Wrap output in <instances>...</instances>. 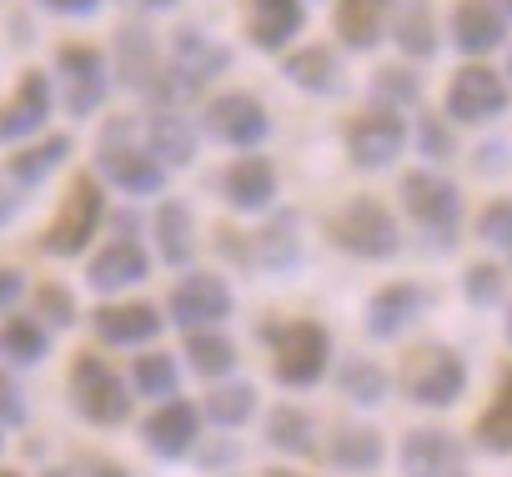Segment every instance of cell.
Returning <instances> with one entry per match:
<instances>
[{
    "mask_svg": "<svg viewBox=\"0 0 512 477\" xmlns=\"http://www.w3.org/2000/svg\"><path fill=\"white\" fill-rule=\"evenodd\" d=\"M332 242L362 262H387L397 257L402 236H397V221L392 211L377 201V196H352L337 216H332Z\"/></svg>",
    "mask_w": 512,
    "mask_h": 477,
    "instance_id": "6da1fadb",
    "label": "cell"
},
{
    "mask_svg": "<svg viewBox=\"0 0 512 477\" xmlns=\"http://www.w3.org/2000/svg\"><path fill=\"white\" fill-rule=\"evenodd\" d=\"M262 337H272V367L282 387H312L327 372L332 357V337L317 322H287V327H262Z\"/></svg>",
    "mask_w": 512,
    "mask_h": 477,
    "instance_id": "7a4b0ae2",
    "label": "cell"
},
{
    "mask_svg": "<svg viewBox=\"0 0 512 477\" xmlns=\"http://www.w3.org/2000/svg\"><path fill=\"white\" fill-rule=\"evenodd\" d=\"M467 387V367L452 347L442 342H427L417 352H407L402 362V392L417 402V407H452Z\"/></svg>",
    "mask_w": 512,
    "mask_h": 477,
    "instance_id": "3957f363",
    "label": "cell"
},
{
    "mask_svg": "<svg viewBox=\"0 0 512 477\" xmlns=\"http://www.w3.org/2000/svg\"><path fill=\"white\" fill-rule=\"evenodd\" d=\"M402 206H407V216L432 236V242L447 252L452 247V236H457V221H462V196H457V186L447 181V176H437V171H407L402 176Z\"/></svg>",
    "mask_w": 512,
    "mask_h": 477,
    "instance_id": "277c9868",
    "label": "cell"
},
{
    "mask_svg": "<svg viewBox=\"0 0 512 477\" xmlns=\"http://www.w3.org/2000/svg\"><path fill=\"white\" fill-rule=\"evenodd\" d=\"M131 131H136L131 121H111V126L101 131V171H106V181L121 186L126 196H156V191L166 186V166H161L146 146H136Z\"/></svg>",
    "mask_w": 512,
    "mask_h": 477,
    "instance_id": "5b68a950",
    "label": "cell"
},
{
    "mask_svg": "<svg viewBox=\"0 0 512 477\" xmlns=\"http://www.w3.org/2000/svg\"><path fill=\"white\" fill-rule=\"evenodd\" d=\"M71 397H76V412L96 427H121L131 417V392L126 382L91 352L76 357V372H71Z\"/></svg>",
    "mask_w": 512,
    "mask_h": 477,
    "instance_id": "8992f818",
    "label": "cell"
},
{
    "mask_svg": "<svg viewBox=\"0 0 512 477\" xmlns=\"http://www.w3.org/2000/svg\"><path fill=\"white\" fill-rule=\"evenodd\" d=\"M101 211H106V196H101L96 176H76L71 191H66V201H61V211H56V221H51V231H46V252L51 257L86 252V242H91L96 226H101Z\"/></svg>",
    "mask_w": 512,
    "mask_h": 477,
    "instance_id": "52a82bcc",
    "label": "cell"
},
{
    "mask_svg": "<svg viewBox=\"0 0 512 477\" xmlns=\"http://www.w3.org/2000/svg\"><path fill=\"white\" fill-rule=\"evenodd\" d=\"M402 146H407V121H402V111H392V106H367V111L352 116V126H347V156H352V166H362V171L392 166V161L402 156Z\"/></svg>",
    "mask_w": 512,
    "mask_h": 477,
    "instance_id": "ba28073f",
    "label": "cell"
},
{
    "mask_svg": "<svg viewBox=\"0 0 512 477\" xmlns=\"http://www.w3.org/2000/svg\"><path fill=\"white\" fill-rule=\"evenodd\" d=\"M116 76H121L131 91L151 96L156 106H171V96H176L171 81H166V56H161L156 36L141 31V26L116 31Z\"/></svg>",
    "mask_w": 512,
    "mask_h": 477,
    "instance_id": "9c48e42d",
    "label": "cell"
},
{
    "mask_svg": "<svg viewBox=\"0 0 512 477\" xmlns=\"http://www.w3.org/2000/svg\"><path fill=\"white\" fill-rule=\"evenodd\" d=\"M226 66H231V51L216 46L206 31H196V26L176 31V41H171V61H166V76H171V91H176V96H196V91H206Z\"/></svg>",
    "mask_w": 512,
    "mask_h": 477,
    "instance_id": "30bf717a",
    "label": "cell"
},
{
    "mask_svg": "<svg viewBox=\"0 0 512 477\" xmlns=\"http://www.w3.org/2000/svg\"><path fill=\"white\" fill-rule=\"evenodd\" d=\"M507 111V81L492 71V66H462L452 81H447V116L462 121V126H487Z\"/></svg>",
    "mask_w": 512,
    "mask_h": 477,
    "instance_id": "8fae6325",
    "label": "cell"
},
{
    "mask_svg": "<svg viewBox=\"0 0 512 477\" xmlns=\"http://www.w3.org/2000/svg\"><path fill=\"white\" fill-rule=\"evenodd\" d=\"M206 131H211L216 141H226V146L251 151V146L267 141L272 116H267V106L256 101L251 91H221V96L206 101Z\"/></svg>",
    "mask_w": 512,
    "mask_h": 477,
    "instance_id": "7c38bea8",
    "label": "cell"
},
{
    "mask_svg": "<svg viewBox=\"0 0 512 477\" xmlns=\"http://www.w3.org/2000/svg\"><path fill=\"white\" fill-rule=\"evenodd\" d=\"M56 71H61V86H66V111L71 116H91L101 101H106V56L96 46H61L56 51Z\"/></svg>",
    "mask_w": 512,
    "mask_h": 477,
    "instance_id": "4fadbf2b",
    "label": "cell"
},
{
    "mask_svg": "<svg viewBox=\"0 0 512 477\" xmlns=\"http://www.w3.org/2000/svg\"><path fill=\"white\" fill-rule=\"evenodd\" d=\"M171 317H176L181 327H191V332L216 327L221 317H231V292H226V282L211 277V272H191V277L176 282V292H171Z\"/></svg>",
    "mask_w": 512,
    "mask_h": 477,
    "instance_id": "5bb4252c",
    "label": "cell"
},
{
    "mask_svg": "<svg viewBox=\"0 0 512 477\" xmlns=\"http://www.w3.org/2000/svg\"><path fill=\"white\" fill-rule=\"evenodd\" d=\"M402 472L407 477H467L462 442L452 432H442V427L407 432V442H402Z\"/></svg>",
    "mask_w": 512,
    "mask_h": 477,
    "instance_id": "9a60e30c",
    "label": "cell"
},
{
    "mask_svg": "<svg viewBox=\"0 0 512 477\" xmlns=\"http://www.w3.org/2000/svg\"><path fill=\"white\" fill-rule=\"evenodd\" d=\"M51 116V76L46 71H26L16 81V96L0 106V141H26L46 126Z\"/></svg>",
    "mask_w": 512,
    "mask_h": 477,
    "instance_id": "2e32d148",
    "label": "cell"
},
{
    "mask_svg": "<svg viewBox=\"0 0 512 477\" xmlns=\"http://www.w3.org/2000/svg\"><path fill=\"white\" fill-rule=\"evenodd\" d=\"M452 41L462 56H487L507 41V16L497 0H457L452 11Z\"/></svg>",
    "mask_w": 512,
    "mask_h": 477,
    "instance_id": "e0dca14e",
    "label": "cell"
},
{
    "mask_svg": "<svg viewBox=\"0 0 512 477\" xmlns=\"http://www.w3.org/2000/svg\"><path fill=\"white\" fill-rule=\"evenodd\" d=\"M302 21H307L302 0H246V36L256 51H287Z\"/></svg>",
    "mask_w": 512,
    "mask_h": 477,
    "instance_id": "ac0fdd59",
    "label": "cell"
},
{
    "mask_svg": "<svg viewBox=\"0 0 512 477\" xmlns=\"http://www.w3.org/2000/svg\"><path fill=\"white\" fill-rule=\"evenodd\" d=\"M221 191L236 211H267L277 201V171L267 156H236L221 176Z\"/></svg>",
    "mask_w": 512,
    "mask_h": 477,
    "instance_id": "d6986e66",
    "label": "cell"
},
{
    "mask_svg": "<svg viewBox=\"0 0 512 477\" xmlns=\"http://www.w3.org/2000/svg\"><path fill=\"white\" fill-rule=\"evenodd\" d=\"M427 292L417 287V282H392V287H382L377 297H372V307H367V332L372 337H397L402 327H412L422 312H427Z\"/></svg>",
    "mask_w": 512,
    "mask_h": 477,
    "instance_id": "ffe728a7",
    "label": "cell"
},
{
    "mask_svg": "<svg viewBox=\"0 0 512 477\" xmlns=\"http://www.w3.org/2000/svg\"><path fill=\"white\" fill-rule=\"evenodd\" d=\"M146 151L161 161V166H191L196 161V131L181 111L171 106H151L146 116Z\"/></svg>",
    "mask_w": 512,
    "mask_h": 477,
    "instance_id": "44dd1931",
    "label": "cell"
},
{
    "mask_svg": "<svg viewBox=\"0 0 512 477\" xmlns=\"http://www.w3.org/2000/svg\"><path fill=\"white\" fill-rule=\"evenodd\" d=\"M392 6H397V0H337V16H332L337 41L347 51H372L382 41V31H387Z\"/></svg>",
    "mask_w": 512,
    "mask_h": 477,
    "instance_id": "7402d4cb",
    "label": "cell"
},
{
    "mask_svg": "<svg viewBox=\"0 0 512 477\" xmlns=\"http://www.w3.org/2000/svg\"><path fill=\"white\" fill-rule=\"evenodd\" d=\"M196 432H201V417L186 402H166L146 417V447L161 457H186L196 447Z\"/></svg>",
    "mask_w": 512,
    "mask_h": 477,
    "instance_id": "603a6c76",
    "label": "cell"
},
{
    "mask_svg": "<svg viewBox=\"0 0 512 477\" xmlns=\"http://www.w3.org/2000/svg\"><path fill=\"white\" fill-rule=\"evenodd\" d=\"M146 272H151V262H146V252L136 247V242H106V252L91 262V287L96 292H121V287H136V282H146Z\"/></svg>",
    "mask_w": 512,
    "mask_h": 477,
    "instance_id": "cb8c5ba5",
    "label": "cell"
},
{
    "mask_svg": "<svg viewBox=\"0 0 512 477\" xmlns=\"http://www.w3.org/2000/svg\"><path fill=\"white\" fill-rule=\"evenodd\" d=\"M287 81L312 91V96H337L342 91V61L332 46H302L287 56Z\"/></svg>",
    "mask_w": 512,
    "mask_h": 477,
    "instance_id": "d4e9b609",
    "label": "cell"
},
{
    "mask_svg": "<svg viewBox=\"0 0 512 477\" xmlns=\"http://www.w3.org/2000/svg\"><path fill=\"white\" fill-rule=\"evenodd\" d=\"M392 41L412 61H432L437 56V26H432V6H427V0H397V6H392Z\"/></svg>",
    "mask_w": 512,
    "mask_h": 477,
    "instance_id": "484cf974",
    "label": "cell"
},
{
    "mask_svg": "<svg viewBox=\"0 0 512 477\" xmlns=\"http://www.w3.org/2000/svg\"><path fill=\"white\" fill-rule=\"evenodd\" d=\"M96 332L116 347H136V342H151L161 332V317L146 307V302H121V307H101L96 312Z\"/></svg>",
    "mask_w": 512,
    "mask_h": 477,
    "instance_id": "4316f807",
    "label": "cell"
},
{
    "mask_svg": "<svg viewBox=\"0 0 512 477\" xmlns=\"http://www.w3.org/2000/svg\"><path fill=\"white\" fill-rule=\"evenodd\" d=\"M71 156V136H46V141H31L11 156V181L16 186H41L61 161Z\"/></svg>",
    "mask_w": 512,
    "mask_h": 477,
    "instance_id": "83f0119b",
    "label": "cell"
},
{
    "mask_svg": "<svg viewBox=\"0 0 512 477\" xmlns=\"http://www.w3.org/2000/svg\"><path fill=\"white\" fill-rule=\"evenodd\" d=\"M487 452H512V372H502L497 382V397L487 402V412L477 417V432H472Z\"/></svg>",
    "mask_w": 512,
    "mask_h": 477,
    "instance_id": "f1b7e54d",
    "label": "cell"
},
{
    "mask_svg": "<svg viewBox=\"0 0 512 477\" xmlns=\"http://www.w3.org/2000/svg\"><path fill=\"white\" fill-rule=\"evenodd\" d=\"M156 242H161V257L171 267H186V257H191V211L181 201H166L156 211Z\"/></svg>",
    "mask_w": 512,
    "mask_h": 477,
    "instance_id": "f546056e",
    "label": "cell"
},
{
    "mask_svg": "<svg viewBox=\"0 0 512 477\" xmlns=\"http://www.w3.org/2000/svg\"><path fill=\"white\" fill-rule=\"evenodd\" d=\"M332 462L347 472H372L382 462V437L372 427H342L332 442Z\"/></svg>",
    "mask_w": 512,
    "mask_h": 477,
    "instance_id": "4dcf8cb0",
    "label": "cell"
},
{
    "mask_svg": "<svg viewBox=\"0 0 512 477\" xmlns=\"http://www.w3.org/2000/svg\"><path fill=\"white\" fill-rule=\"evenodd\" d=\"M256 257H262L267 267H277V272L297 267V216L292 211H282L267 231H256Z\"/></svg>",
    "mask_w": 512,
    "mask_h": 477,
    "instance_id": "1f68e13d",
    "label": "cell"
},
{
    "mask_svg": "<svg viewBox=\"0 0 512 477\" xmlns=\"http://www.w3.org/2000/svg\"><path fill=\"white\" fill-rule=\"evenodd\" d=\"M267 442L282 447V452L307 457V452H312V417H307L302 407H277V412L267 417Z\"/></svg>",
    "mask_w": 512,
    "mask_h": 477,
    "instance_id": "d6a6232c",
    "label": "cell"
},
{
    "mask_svg": "<svg viewBox=\"0 0 512 477\" xmlns=\"http://www.w3.org/2000/svg\"><path fill=\"white\" fill-rule=\"evenodd\" d=\"M337 387H342V397H352V402L372 407V402H382V397H387V372H382L377 362H367V357H352V362L342 367Z\"/></svg>",
    "mask_w": 512,
    "mask_h": 477,
    "instance_id": "836d02e7",
    "label": "cell"
},
{
    "mask_svg": "<svg viewBox=\"0 0 512 477\" xmlns=\"http://www.w3.org/2000/svg\"><path fill=\"white\" fill-rule=\"evenodd\" d=\"M186 357H191V367L201 377H226L231 362H236V347L226 337H216V332H191L186 337Z\"/></svg>",
    "mask_w": 512,
    "mask_h": 477,
    "instance_id": "e575fe53",
    "label": "cell"
},
{
    "mask_svg": "<svg viewBox=\"0 0 512 477\" xmlns=\"http://www.w3.org/2000/svg\"><path fill=\"white\" fill-rule=\"evenodd\" d=\"M0 347H6V357L11 362H41L46 357V327L36 322V317H11L6 322V332H0Z\"/></svg>",
    "mask_w": 512,
    "mask_h": 477,
    "instance_id": "d590c367",
    "label": "cell"
},
{
    "mask_svg": "<svg viewBox=\"0 0 512 477\" xmlns=\"http://www.w3.org/2000/svg\"><path fill=\"white\" fill-rule=\"evenodd\" d=\"M251 412H256V392H251L246 382L216 387V392L206 397V417H211L216 427H241V422H246Z\"/></svg>",
    "mask_w": 512,
    "mask_h": 477,
    "instance_id": "8d00e7d4",
    "label": "cell"
},
{
    "mask_svg": "<svg viewBox=\"0 0 512 477\" xmlns=\"http://www.w3.org/2000/svg\"><path fill=\"white\" fill-rule=\"evenodd\" d=\"M372 96H377V106L387 101L392 111L417 106V76H412L407 66H387V71H377V76H372Z\"/></svg>",
    "mask_w": 512,
    "mask_h": 477,
    "instance_id": "74e56055",
    "label": "cell"
},
{
    "mask_svg": "<svg viewBox=\"0 0 512 477\" xmlns=\"http://www.w3.org/2000/svg\"><path fill=\"white\" fill-rule=\"evenodd\" d=\"M136 387H141V397H171L176 392V362L166 352L136 357Z\"/></svg>",
    "mask_w": 512,
    "mask_h": 477,
    "instance_id": "f35d334b",
    "label": "cell"
},
{
    "mask_svg": "<svg viewBox=\"0 0 512 477\" xmlns=\"http://www.w3.org/2000/svg\"><path fill=\"white\" fill-rule=\"evenodd\" d=\"M477 236L512 262V201H487L477 216Z\"/></svg>",
    "mask_w": 512,
    "mask_h": 477,
    "instance_id": "ab89813d",
    "label": "cell"
},
{
    "mask_svg": "<svg viewBox=\"0 0 512 477\" xmlns=\"http://www.w3.org/2000/svg\"><path fill=\"white\" fill-rule=\"evenodd\" d=\"M417 146H422L427 161H447V156H452V131H447V121L427 111V116L417 121Z\"/></svg>",
    "mask_w": 512,
    "mask_h": 477,
    "instance_id": "60d3db41",
    "label": "cell"
},
{
    "mask_svg": "<svg viewBox=\"0 0 512 477\" xmlns=\"http://www.w3.org/2000/svg\"><path fill=\"white\" fill-rule=\"evenodd\" d=\"M462 287H467V297H472V302H482V307H487V302H497V297H502V272H497V267H487V262H482V267H467V282H462Z\"/></svg>",
    "mask_w": 512,
    "mask_h": 477,
    "instance_id": "b9f144b4",
    "label": "cell"
},
{
    "mask_svg": "<svg viewBox=\"0 0 512 477\" xmlns=\"http://www.w3.org/2000/svg\"><path fill=\"white\" fill-rule=\"evenodd\" d=\"M36 302H41V317H51L56 327H71V322H76V302H71L66 287H41Z\"/></svg>",
    "mask_w": 512,
    "mask_h": 477,
    "instance_id": "7bdbcfd3",
    "label": "cell"
},
{
    "mask_svg": "<svg viewBox=\"0 0 512 477\" xmlns=\"http://www.w3.org/2000/svg\"><path fill=\"white\" fill-rule=\"evenodd\" d=\"M0 422H26V397H21V387L6 377V372H0Z\"/></svg>",
    "mask_w": 512,
    "mask_h": 477,
    "instance_id": "ee69618b",
    "label": "cell"
},
{
    "mask_svg": "<svg viewBox=\"0 0 512 477\" xmlns=\"http://www.w3.org/2000/svg\"><path fill=\"white\" fill-rule=\"evenodd\" d=\"M36 6H46V11H56V16H96L101 0H36Z\"/></svg>",
    "mask_w": 512,
    "mask_h": 477,
    "instance_id": "f6af8a7d",
    "label": "cell"
},
{
    "mask_svg": "<svg viewBox=\"0 0 512 477\" xmlns=\"http://www.w3.org/2000/svg\"><path fill=\"white\" fill-rule=\"evenodd\" d=\"M26 292V277L21 272H6V267H0V307H11L16 297Z\"/></svg>",
    "mask_w": 512,
    "mask_h": 477,
    "instance_id": "bcb514c9",
    "label": "cell"
},
{
    "mask_svg": "<svg viewBox=\"0 0 512 477\" xmlns=\"http://www.w3.org/2000/svg\"><path fill=\"white\" fill-rule=\"evenodd\" d=\"M21 206V191L11 181H0V221H11V211Z\"/></svg>",
    "mask_w": 512,
    "mask_h": 477,
    "instance_id": "7dc6e473",
    "label": "cell"
},
{
    "mask_svg": "<svg viewBox=\"0 0 512 477\" xmlns=\"http://www.w3.org/2000/svg\"><path fill=\"white\" fill-rule=\"evenodd\" d=\"M136 11H171V6H181V0H131Z\"/></svg>",
    "mask_w": 512,
    "mask_h": 477,
    "instance_id": "c3c4849f",
    "label": "cell"
},
{
    "mask_svg": "<svg viewBox=\"0 0 512 477\" xmlns=\"http://www.w3.org/2000/svg\"><path fill=\"white\" fill-rule=\"evenodd\" d=\"M96 477H126V472H121V467H101Z\"/></svg>",
    "mask_w": 512,
    "mask_h": 477,
    "instance_id": "681fc988",
    "label": "cell"
},
{
    "mask_svg": "<svg viewBox=\"0 0 512 477\" xmlns=\"http://www.w3.org/2000/svg\"><path fill=\"white\" fill-rule=\"evenodd\" d=\"M267 477H297V472H287V467H277V472H267Z\"/></svg>",
    "mask_w": 512,
    "mask_h": 477,
    "instance_id": "f907efd6",
    "label": "cell"
},
{
    "mask_svg": "<svg viewBox=\"0 0 512 477\" xmlns=\"http://www.w3.org/2000/svg\"><path fill=\"white\" fill-rule=\"evenodd\" d=\"M497 6H502V16H512V0H497Z\"/></svg>",
    "mask_w": 512,
    "mask_h": 477,
    "instance_id": "816d5d0a",
    "label": "cell"
},
{
    "mask_svg": "<svg viewBox=\"0 0 512 477\" xmlns=\"http://www.w3.org/2000/svg\"><path fill=\"white\" fill-rule=\"evenodd\" d=\"M507 342H512V312H507Z\"/></svg>",
    "mask_w": 512,
    "mask_h": 477,
    "instance_id": "f5cc1de1",
    "label": "cell"
},
{
    "mask_svg": "<svg viewBox=\"0 0 512 477\" xmlns=\"http://www.w3.org/2000/svg\"><path fill=\"white\" fill-rule=\"evenodd\" d=\"M0 477H16V472H0Z\"/></svg>",
    "mask_w": 512,
    "mask_h": 477,
    "instance_id": "db71d44e",
    "label": "cell"
},
{
    "mask_svg": "<svg viewBox=\"0 0 512 477\" xmlns=\"http://www.w3.org/2000/svg\"><path fill=\"white\" fill-rule=\"evenodd\" d=\"M507 71H512V61H507Z\"/></svg>",
    "mask_w": 512,
    "mask_h": 477,
    "instance_id": "11a10c76",
    "label": "cell"
}]
</instances>
